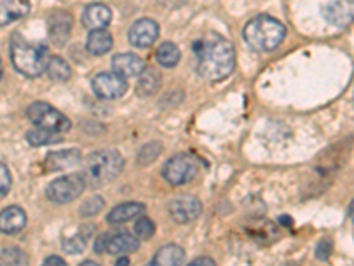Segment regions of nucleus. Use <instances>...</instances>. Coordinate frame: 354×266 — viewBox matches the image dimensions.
Returning <instances> with one entry per match:
<instances>
[{"label":"nucleus","mask_w":354,"mask_h":266,"mask_svg":"<svg viewBox=\"0 0 354 266\" xmlns=\"http://www.w3.org/2000/svg\"><path fill=\"white\" fill-rule=\"evenodd\" d=\"M129 43L137 48H149L160 36V25L151 18H140L129 29Z\"/></svg>","instance_id":"10"},{"label":"nucleus","mask_w":354,"mask_h":266,"mask_svg":"<svg viewBox=\"0 0 354 266\" xmlns=\"http://www.w3.org/2000/svg\"><path fill=\"white\" fill-rule=\"evenodd\" d=\"M27 117L32 125H36V128H43L48 132L66 133L71 130V121L62 112L45 101H34L27 108Z\"/></svg>","instance_id":"5"},{"label":"nucleus","mask_w":354,"mask_h":266,"mask_svg":"<svg viewBox=\"0 0 354 266\" xmlns=\"http://www.w3.org/2000/svg\"><path fill=\"white\" fill-rule=\"evenodd\" d=\"M144 211L145 206L142 202H124V204H119L108 213L107 220L110 223H124L133 219H138Z\"/></svg>","instance_id":"21"},{"label":"nucleus","mask_w":354,"mask_h":266,"mask_svg":"<svg viewBox=\"0 0 354 266\" xmlns=\"http://www.w3.org/2000/svg\"><path fill=\"white\" fill-rule=\"evenodd\" d=\"M84 190H86V183L80 174H69V176L51 181L47 189V197L55 204H68L80 197Z\"/></svg>","instance_id":"7"},{"label":"nucleus","mask_w":354,"mask_h":266,"mask_svg":"<svg viewBox=\"0 0 354 266\" xmlns=\"http://www.w3.org/2000/svg\"><path fill=\"white\" fill-rule=\"evenodd\" d=\"M116 266H129V259L128 258H121L119 261L116 263Z\"/></svg>","instance_id":"35"},{"label":"nucleus","mask_w":354,"mask_h":266,"mask_svg":"<svg viewBox=\"0 0 354 266\" xmlns=\"http://www.w3.org/2000/svg\"><path fill=\"white\" fill-rule=\"evenodd\" d=\"M62 249L69 254H78L86 249V238L81 237V232L78 234H73L71 238H66L62 240Z\"/></svg>","instance_id":"29"},{"label":"nucleus","mask_w":354,"mask_h":266,"mask_svg":"<svg viewBox=\"0 0 354 266\" xmlns=\"http://www.w3.org/2000/svg\"><path fill=\"white\" fill-rule=\"evenodd\" d=\"M162 174L170 185H186V183H190L199 174V162H197L195 156L179 153V155L166 160V163L163 165Z\"/></svg>","instance_id":"6"},{"label":"nucleus","mask_w":354,"mask_h":266,"mask_svg":"<svg viewBox=\"0 0 354 266\" xmlns=\"http://www.w3.org/2000/svg\"><path fill=\"white\" fill-rule=\"evenodd\" d=\"M329 252H331V247H329V241H320L319 245H317V258H320L323 261H326V259L329 258Z\"/></svg>","instance_id":"31"},{"label":"nucleus","mask_w":354,"mask_h":266,"mask_svg":"<svg viewBox=\"0 0 354 266\" xmlns=\"http://www.w3.org/2000/svg\"><path fill=\"white\" fill-rule=\"evenodd\" d=\"M140 245V240L135 238V234H129L126 231L108 234L107 232V252L108 254H128L135 252Z\"/></svg>","instance_id":"19"},{"label":"nucleus","mask_w":354,"mask_h":266,"mask_svg":"<svg viewBox=\"0 0 354 266\" xmlns=\"http://www.w3.org/2000/svg\"><path fill=\"white\" fill-rule=\"evenodd\" d=\"M50 50L45 43H32L22 34H13L11 38V62L18 73L29 78H36L47 71L50 62Z\"/></svg>","instance_id":"2"},{"label":"nucleus","mask_w":354,"mask_h":266,"mask_svg":"<svg viewBox=\"0 0 354 266\" xmlns=\"http://www.w3.org/2000/svg\"><path fill=\"white\" fill-rule=\"evenodd\" d=\"M179 59V47L175 43H172V41H165V43L160 45L158 50H156V60H158L163 68H174V66H177Z\"/></svg>","instance_id":"23"},{"label":"nucleus","mask_w":354,"mask_h":266,"mask_svg":"<svg viewBox=\"0 0 354 266\" xmlns=\"http://www.w3.org/2000/svg\"><path fill=\"white\" fill-rule=\"evenodd\" d=\"M160 87V73L153 68H144L140 75H138L137 90L140 96H151L154 95Z\"/></svg>","instance_id":"22"},{"label":"nucleus","mask_w":354,"mask_h":266,"mask_svg":"<svg viewBox=\"0 0 354 266\" xmlns=\"http://www.w3.org/2000/svg\"><path fill=\"white\" fill-rule=\"evenodd\" d=\"M81 20L84 25L90 30L105 29L112 22V11L105 4H90L81 14Z\"/></svg>","instance_id":"17"},{"label":"nucleus","mask_w":354,"mask_h":266,"mask_svg":"<svg viewBox=\"0 0 354 266\" xmlns=\"http://www.w3.org/2000/svg\"><path fill=\"white\" fill-rule=\"evenodd\" d=\"M27 141H29L30 146H48V144H57V142L62 141V135L43 128H36L27 133Z\"/></svg>","instance_id":"24"},{"label":"nucleus","mask_w":354,"mask_h":266,"mask_svg":"<svg viewBox=\"0 0 354 266\" xmlns=\"http://www.w3.org/2000/svg\"><path fill=\"white\" fill-rule=\"evenodd\" d=\"M0 78H2V62H0Z\"/></svg>","instance_id":"37"},{"label":"nucleus","mask_w":354,"mask_h":266,"mask_svg":"<svg viewBox=\"0 0 354 266\" xmlns=\"http://www.w3.org/2000/svg\"><path fill=\"white\" fill-rule=\"evenodd\" d=\"M92 90L101 99H117L128 90V82L114 71H101L92 78Z\"/></svg>","instance_id":"8"},{"label":"nucleus","mask_w":354,"mask_h":266,"mask_svg":"<svg viewBox=\"0 0 354 266\" xmlns=\"http://www.w3.org/2000/svg\"><path fill=\"white\" fill-rule=\"evenodd\" d=\"M11 190V172L8 165L0 162V199H4Z\"/></svg>","instance_id":"30"},{"label":"nucleus","mask_w":354,"mask_h":266,"mask_svg":"<svg viewBox=\"0 0 354 266\" xmlns=\"http://www.w3.org/2000/svg\"><path fill=\"white\" fill-rule=\"evenodd\" d=\"M195 53L199 57L197 71L205 80H223L234 71V47L229 39L222 38V36L211 34L207 39L197 41Z\"/></svg>","instance_id":"1"},{"label":"nucleus","mask_w":354,"mask_h":266,"mask_svg":"<svg viewBox=\"0 0 354 266\" xmlns=\"http://www.w3.org/2000/svg\"><path fill=\"white\" fill-rule=\"evenodd\" d=\"M112 47H114V38L108 30H90V34L87 36V50L92 56H105L107 52H110Z\"/></svg>","instance_id":"20"},{"label":"nucleus","mask_w":354,"mask_h":266,"mask_svg":"<svg viewBox=\"0 0 354 266\" xmlns=\"http://www.w3.org/2000/svg\"><path fill=\"white\" fill-rule=\"evenodd\" d=\"M41 266H68V265H66L64 259L59 258V256H50V258L45 259V263Z\"/></svg>","instance_id":"32"},{"label":"nucleus","mask_w":354,"mask_h":266,"mask_svg":"<svg viewBox=\"0 0 354 266\" xmlns=\"http://www.w3.org/2000/svg\"><path fill=\"white\" fill-rule=\"evenodd\" d=\"M78 266H101V265H99V263H96V261H84L81 265H78Z\"/></svg>","instance_id":"36"},{"label":"nucleus","mask_w":354,"mask_h":266,"mask_svg":"<svg viewBox=\"0 0 354 266\" xmlns=\"http://www.w3.org/2000/svg\"><path fill=\"white\" fill-rule=\"evenodd\" d=\"M94 250L98 254H105V252H107V234H101V237H99L98 240H96Z\"/></svg>","instance_id":"33"},{"label":"nucleus","mask_w":354,"mask_h":266,"mask_svg":"<svg viewBox=\"0 0 354 266\" xmlns=\"http://www.w3.org/2000/svg\"><path fill=\"white\" fill-rule=\"evenodd\" d=\"M168 213H170L172 220L177 223H190L195 219H199L202 213V204L199 199L195 197H177L168 204Z\"/></svg>","instance_id":"9"},{"label":"nucleus","mask_w":354,"mask_h":266,"mask_svg":"<svg viewBox=\"0 0 354 266\" xmlns=\"http://www.w3.org/2000/svg\"><path fill=\"white\" fill-rule=\"evenodd\" d=\"M0 266H29V258L20 247H5L0 252Z\"/></svg>","instance_id":"26"},{"label":"nucleus","mask_w":354,"mask_h":266,"mask_svg":"<svg viewBox=\"0 0 354 266\" xmlns=\"http://www.w3.org/2000/svg\"><path fill=\"white\" fill-rule=\"evenodd\" d=\"M71 27V14L66 13V11H53L48 18V32H50L51 43L57 45V47L68 43Z\"/></svg>","instance_id":"11"},{"label":"nucleus","mask_w":354,"mask_h":266,"mask_svg":"<svg viewBox=\"0 0 354 266\" xmlns=\"http://www.w3.org/2000/svg\"><path fill=\"white\" fill-rule=\"evenodd\" d=\"M133 231H135V238H138V240H149L156 231V226L149 217H138Z\"/></svg>","instance_id":"27"},{"label":"nucleus","mask_w":354,"mask_h":266,"mask_svg":"<svg viewBox=\"0 0 354 266\" xmlns=\"http://www.w3.org/2000/svg\"><path fill=\"white\" fill-rule=\"evenodd\" d=\"M27 226V213L20 206H9L0 211V232L16 234Z\"/></svg>","instance_id":"13"},{"label":"nucleus","mask_w":354,"mask_h":266,"mask_svg":"<svg viewBox=\"0 0 354 266\" xmlns=\"http://www.w3.org/2000/svg\"><path fill=\"white\" fill-rule=\"evenodd\" d=\"M323 16L326 18V22L331 23L335 27H344L351 22L353 18V8H351V2L346 0H335V2H329L323 8Z\"/></svg>","instance_id":"15"},{"label":"nucleus","mask_w":354,"mask_h":266,"mask_svg":"<svg viewBox=\"0 0 354 266\" xmlns=\"http://www.w3.org/2000/svg\"><path fill=\"white\" fill-rule=\"evenodd\" d=\"M188 266H216V263H214L211 258H199L195 259V261L190 263Z\"/></svg>","instance_id":"34"},{"label":"nucleus","mask_w":354,"mask_h":266,"mask_svg":"<svg viewBox=\"0 0 354 266\" xmlns=\"http://www.w3.org/2000/svg\"><path fill=\"white\" fill-rule=\"evenodd\" d=\"M81 155L78 149H66V151H53L47 156V165L48 171L57 172V171H66V169L77 167L80 163Z\"/></svg>","instance_id":"16"},{"label":"nucleus","mask_w":354,"mask_h":266,"mask_svg":"<svg viewBox=\"0 0 354 266\" xmlns=\"http://www.w3.org/2000/svg\"><path fill=\"white\" fill-rule=\"evenodd\" d=\"M47 73L51 80L66 82L71 78V68L62 57H51L47 66Z\"/></svg>","instance_id":"25"},{"label":"nucleus","mask_w":354,"mask_h":266,"mask_svg":"<svg viewBox=\"0 0 354 266\" xmlns=\"http://www.w3.org/2000/svg\"><path fill=\"white\" fill-rule=\"evenodd\" d=\"M144 60L140 59L135 53H117L114 59H112V69L114 73L126 78H135L144 71Z\"/></svg>","instance_id":"12"},{"label":"nucleus","mask_w":354,"mask_h":266,"mask_svg":"<svg viewBox=\"0 0 354 266\" xmlns=\"http://www.w3.org/2000/svg\"><path fill=\"white\" fill-rule=\"evenodd\" d=\"M30 11V0H0V27L22 20Z\"/></svg>","instance_id":"14"},{"label":"nucleus","mask_w":354,"mask_h":266,"mask_svg":"<svg viewBox=\"0 0 354 266\" xmlns=\"http://www.w3.org/2000/svg\"><path fill=\"white\" fill-rule=\"evenodd\" d=\"M184 258H186V254H184L183 247L168 243L154 254L147 266H183Z\"/></svg>","instance_id":"18"},{"label":"nucleus","mask_w":354,"mask_h":266,"mask_svg":"<svg viewBox=\"0 0 354 266\" xmlns=\"http://www.w3.org/2000/svg\"><path fill=\"white\" fill-rule=\"evenodd\" d=\"M103 206H105V201H103V197L94 195V197L87 199V201L81 204L80 213L84 215V217H94V215H98L99 211L103 210Z\"/></svg>","instance_id":"28"},{"label":"nucleus","mask_w":354,"mask_h":266,"mask_svg":"<svg viewBox=\"0 0 354 266\" xmlns=\"http://www.w3.org/2000/svg\"><path fill=\"white\" fill-rule=\"evenodd\" d=\"M243 36L248 47L257 52H271L282 45L287 36V29L277 18L259 14L246 23Z\"/></svg>","instance_id":"4"},{"label":"nucleus","mask_w":354,"mask_h":266,"mask_svg":"<svg viewBox=\"0 0 354 266\" xmlns=\"http://www.w3.org/2000/svg\"><path fill=\"white\" fill-rule=\"evenodd\" d=\"M124 167V158L117 149H99L87 156L80 176L86 186H103L116 180Z\"/></svg>","instance_id":"3"}]
</instances>
